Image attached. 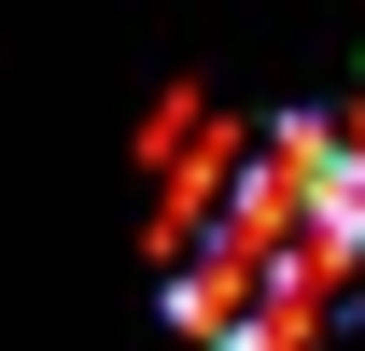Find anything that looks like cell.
<instances>
[{
	"label": "cell",
	"mask_w": 365,
	"mask_h": 351,
	"mask_svg": "<svg viewBox=\"0 0 365 351\" xmlns=\"http://www.w3.org/2000/svg\"><path fill=\"white\" fill-rule=\"evenodd\" d=\"M211 113H225V98H211V85H155V113H140V141H127V155H140V183L169 169V155H182V141H197V127H211Z\"/></svg>",
	"instance_id": "cell-1"
}]
</instances>
